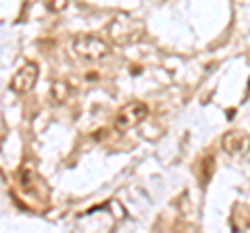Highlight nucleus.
Here are the masks:
<instances>
[{
    "label": "nucleus",
    "instance_id": "obj_1",
    "mask_svg": "<svg viewBox=\"0 0 250 233\" xmlns=\"http://www.w3.org/2000/svg\"><path fill=\"white\" fill-rule=\"evenodd\" d=\"M73 52L83 60H90V63H96V60H103L108 52H111V46L104 38H100L96 34H77L73 38Z\"/></svg>",
    "mask_w": 250,
    "mask_h": 233
},
{
    "label": "nucleus",
    "instance_id": "obj_3",
    "mask_svg": "<svg viewBox=\"0 0 250 233\" xmlns=\"http://www.w3.org/2000/svg\"><path fill=\"white\" fill-rule=\"evenodd\" d=\"M38 75H40V67L36 63H25L19 67V71L13 75L11 79V90L15 94H27L36 88V81H38Z\"/></svg>",
    "mask_w": 250,
    "mask_h": 233
},
{
    "label": "nucleus",
    "instance_id": "obj_2",
    "mask_svg": "<svg viewBox=\"0 0 250 233\" xmlns=\"http://www.w3.org/2000/svg\"><path fill=\"white\" fill-rule=\"evenodd\" d=\"M148 116V104L142 100H131V102L123 104L115 115V129L119 131H129L138 127L140 123Z\"/></svg>",
    "mask_w": 250,
    "mask_h": 233
},
{
    "label": "nucleus",
    "instance_id": "obj_5",
    "mask_svg": "<svg viewBox=\"0 0 250 233\" xmlns=\"http://www.w3.org/2000/svg\"><path fill=\"white\" fill-rule=\"evenodd\" d=\"M67 4H69V0H46V6L52 13H62L67 9Z\"/></svg>",
    "mask_w": 250,
    "mask_h": 233
},
{
    "label": "nucleus",
    "instance_id": "obj_4",
    "mask_svg": "<svg viewBox=\"0 0 250 233\" xmlns=\"http://www.w3.org/2000/svg\"><path fill=\"white\" fill-rule=\"evenodd\" d=\"M248 146V134L246 131H229L223 136V150L229 154H236L240 150H244Z\"/></svg>",
    "mask_w": 250,
    "mask_h": 233
}]
</instances>
